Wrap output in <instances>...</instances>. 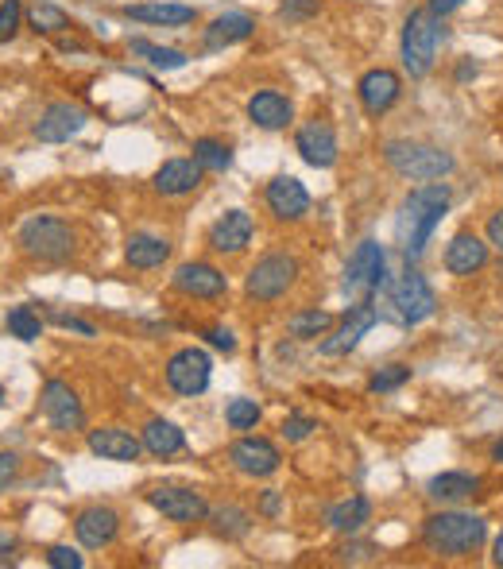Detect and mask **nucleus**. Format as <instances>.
<instances>
[{
	"label": "nucleus",
	"mask_w": 503,
	"mask_h": 569,
	"mask_svg": "<svg viewBox=\"0 0 503 569\" xmlns=\"http://www.w3.org/2000/svg\"><path fill=\"white\" fill-rule=\"evenodd\" d=\"M488 539V523L469 511H438L422 523V542L438 558H473Z\"/></svg>",
	"instance_id": "2"
},
{
	"label": "nucleus",
	"mask_w": 503,
	"mask_h": 569,
	"mask_svg": "<svg viewBox=\"0 0 503 569\" xmlns=\"http://www.w3.org/2000/svg\"><path fill=\"white\" fill-rule=\"evenodd\" d=\"M376 322H380V310H376L368 299L349 306L341 330L322 341V357H345V353H353L356 345H360V337H368V330H372Z\"/></svg>",
	"instance_id": "12"
},
{
	"label": "nucleus",
	"mask_w": 503,
	"mask_h": 569,
	"mask_svg": "<svg viewBox=\"0 0 503 569\" xmlns=\"http://www.w3.org/2000/svg\"><path fill=\"white\" fill-rule=\"evenodd\" d=\"M399 93H403V82H399V74L395 70H368L360 82H356V97H360V105H364V113L368 117H384L387 109L399 101Z\"/></svg>",
	"instance_id": "15"
},
{
	"label": "nucleus",
	"mask_w": 503,
	"mask_h": 569,
	"mask_svg": "<svg viewBox=\"0 0 503 569\" xmlns=\"http://www.w3.org/2000/svg\"><path fill=\"white\" fill-rule=\"evenodd\" d=\"M252 233H256V225H252V217L244 210H229V213H221L213 225H209V248L213 252H244V244L252 240Z\"/></svg>",
	"instance_id": "21"
},
{
	"label": "nucleus",
	"mask_w": 503,
	"mask_h": 569,
	"mask_svg": "<svg viewBox=\"0 0 503 569\" xmlns=\"http://www.w3.org/2000/svg\"><path fill=\"white\" fill-rule=\"evenodd\" d=\"M372 519V504L364 500V496H349V500H341V504H333L326 515V523L337 531V535H356L364 523Z\"/></svg>",
	"instance_id": "29"
},
{
	"label": "nucleus",
	"mask_w": 503,
	"mask_h": 569,
	"mask_svg": "<svg viewBox=\"0 0 503 569\" xmlns=\"http://www.w3.org/2000/svg\"><path fill=\"white\" fill-rule=\"evenodd\" d=\"M124 12L140 24H159V28H186L198 20V8L190 4H128Z\"/></svg>",
	"instance_id": "25"
},
{
	"label": "nucleus",
	"mask_w": 503,
	"mask_h": 569,
	"mask_svg": "<svg viewBox=\"0 0 503 569\" xmlns=\"http://www.w3.org/2000/svg\"><path fill=\"white\" fill-rule=\"evenodd\" d=\"M387 310L395 314V322H403V326H418V322L434 318V310H438V295H434V287L426 283V275L407 271L395 287H387Z\"/></svg>",
	"instance_id": "6"
},
{
	"label": "nucleus",
	"mask_w": 503,
	"mask_h": 569,
	"mask_svg": "<svg viewBox=\"0 0 503 569\" xmlns=\"http://www.w3.org/2000/svg\"><path fill=\"white\" fill-rule=\"evenodd\" d=\"M461 4H465V0H430V4H426V8H430V12H434V16H438V20H442V16H449V12H457V8H461Z\"/></svg>",
	"instance_id": "48"
},
{
	"label": "nucleus",
	"mask_w": 503,
	"mask_h": 569,
	"mask_svg": "<svg viewBox=\"0 0 503 569\" xmlns=\"http://www.w3.org/2000/svg\"><path fill=\"white\" fill-rule=\"evenodd\" d=\"M291 117H295V105H291V97H283L279 90H260L248 97V120L256 128H264V132L287 128Z\"/></svg>",
	"instance_id": "22"
},
{
	"label": "nucleus",
	"mask_w": 503,
	"mask_h": 569,
	"mask_svg": "<svg viewBox=\"0 0 503 569\" xmlns=\"http://www.w3.org/2000/svg\"><path fill=\"white\" fill-rule=\"evenodd\" d=\"M206 341L213 345V349H221V353H233V349H237V337H233L229 330H221V326L206 330Z\"/></svg>",
	"instance_id": "44"
},
{
	"label": "nucleus",
	"mask_w": 503,
	"mask_h": 569,
	"mask_svg": "<svg viewBox=\"0 0 503 569\" xmlns=\"http://www.w3.org/2000/svg\"><path fill=\"white\" fill-rule=\"evenodd\" d=\"M128 47H132V55H140V59L155 66V70H182L186 66V55L175 51V47H159V43H151V39H128Z\"/></svg>",
	"instance_id": "32"
},
{
	"label": "nucleus",
	"mask_w": 503,
	"mask_h": 569,
	"mask_svg": "<svg viewBox=\"0 0 503 569\" xmlns=\"http://www.w3.org/2000/svg\"><path fill=\"white\" fill-rule=\"evenodd\" d=\"M148 504L163 519H171V523H202L209 515V504L202 492H194V488H178V484H163V488H151L148 492Z\"/></svg>",
	"instance_id": "9"
},
{
	"label": "nucleus",
	"mask_w": 503,
	"mask_h": 569,
	"mask_svg": "<svg viewBox=\"0 0 503 569\" xmlns=\"http://www.w3.org/2000/svg\"><path fill=\"white\" fill-rule=\"evenodd\" d=\"M4 330L12 337H20V341H39L43 337V322H39V314L31 306H12L8 318H4Z\"/></svg>",
	"instance_id": "35"
},
{
	"label": "nucleus",
	"mask_w": 503,
	"mask_h": 569,
	"mask_svg": "<svg viewBox=\"0 0 503 569\" xmlns=\"http://www.w3.org/2000/svg\"><path fill=\"white\" fill-rule=\"evenodd\" d=\"M267 210L275 213L279 221H298L310 210V194L295 175H275L267 182Z\"/></svg>",
	"instance_id": "18"
},
{
	"label": "nucleus",
	"mask_w": 503,
	"mask_h": 569,
	"mask_svg": "<svg viewBox=\"0 0 503 569\" xmlns=\"http://www.w3.org/2000/svg\"><path fill=\"white\" fill-rule=\"evenodd\" d=\"M372 554H376L372 542H353V546H345V550L337 554V562H368Z\"/></svg>",
	"instance_id": "42"
},
{
	"label": "nucleus",
	"mask_w": 503,
	"mask_h": 569,
	"mask_svg": "<svg viewBox=\"0 0 503 569\" xmlns=\"http://www.w3.org/2000/svg\"><path fill=\"white\" fill-rule=\"evenodd\" d=\"M144 450H148L151 457H175V453L186 450V434L178 430L175 422L151 419L148 426H144Z\"/></svg>",
	"instance_id": "28"
},
{
	"label": "nucleus",
	"mask_w": 503,
	"mask_h": 569,
	"mask_svg": "<svg viewBox=\"0 0 503 569\" xmlns=\"http://www.w3.org/2000/svg\"><path fill=\"white\" fill-rule=\"evenodd\" d=\"M488 264V244L473 233H457V237L445 244V268L453 275H473Z\"/></svg>",
	"instance_id": "24"
},
{
	"label": "nucleus",
	"mask_w": 503,
	"mask_h": 569,
	"mask_svg": "<svg viewBox=\"0 0 503 569\" xmlns=\"http://www.w3.org/2000/svg\"><path fill=\"white\" fill-rule=\"evenodd\" d=\"M492 562H496V566H503V535L496 539V554H492Z\"/></svg>",
	"instance_id": "51"
},
{
	"label": "nucleus",
	"mask_w": 503,
	"mask_h": 569,
	"mask_svg": "<svg viewBox=\"0 0 503 569\" xmlns=\"http://www.w3.org/2000/svg\"><path fill=\"white\" fill-rule=\"evenodd\" d=\"M384 163L411 182H438L453 175V155L422 140H387L384 144Z\"/></svg>",
	"instance_id": "3"
},
{
	"label": "nucleus",
	"mask_w": 503,
	"mask_h": 569,
	"mask_svg": "<svg viewBox=\"0 0 503 569\" xmlns=\"http://www.w3.org/2000/svg\"><path fill=\"white\" fill-rule=\"evenodd\" d=\"M39 403H43L47 422H51L59 434H74V430H82V426H86L82 399L74 395L70 384H62V380H47V384H43V395H39Z\"/></svg>",
	"instance_id": "10"
},
{
	"label": "nucleus",
	"mask_w": 503,
	"mask_h": 569,
	"mask_svg": "<svg viewBox=\"0 0 503 569\" xmlns=\"http://www.w3.org/2000/svg\"><path fill=\"white\" fill-rule=\"evenodd\" d=\"M318 12V0H287L283 8H279V16H287V20H298V16H314Z\"/></svg>",
	"instance_id": "43"
},
{
	"label": "nucleus",
	"mask_w": 503,
	"mask_h": 569,
	"mask_svg": "<svg viewBox=\"0 0 503 569\" xmlns=\"http://www.w3.org/2000/svg\"><path fill=\"white\" fill-rule=\"evenodd\" d=\"M260 508H264V515H275V511H279V492H264V504H260Z\"/></svg>",
	"instance_id": "49"
},
{
	"label": "nucleus",
	"mask_w": 503,
	"mask_h": 569,
	"mask_svg": "<svg viewBox=\"0 0 503 569\" xmlns=\"http://www.w3.org/2000/svg\"><path fill=\"white\" fill-rule=\"evenodd\" d=\"M314 430H318V422L306 419V415H291V419H283V438H287V442H306Z\"/></svg>",
	"instance_id": "40"
},
{
	"label": "nucleus",
	"mask_w": 503,
	"mask_h": 569,
	"mask_svg": "<svg viewBox=\"0 0 503 569\" xmlns=\"http://www.w3.org/2000/svg\"><path fill=\"white\" fill-rule=\"evenodd\" d=\"M20 28H24V0H4L0 4V43H12Z\"/></svg>",
	"instance_id": "38"
},
{
	"label": "nucleus",
	"mask_w": 503,
	"mask_h": 569,
	"mask_svg": "<svg viewBox=\"0 0 503 569\" xmlns=\"http://www.w3.org/2000/svg\"><path fill=\"white\" fill-rule=\"evenodd\" d=\"M445 210H449V186H445L442 179L422 182V186H415V190L403 198L395 233H399V244H403V252H407L411 260H418V256L426 252L434 229L442 225Z\"/></svg>",
	"instance_id": "1"
},
{
	"label": "nucleus",
	"mask_w": 503,
	"mask_h": 569,
	"mask_svg": "<svg viewBox=\"0 0 503 569\" xmlns=\"http://www.w3.org/2000/svg\"><path fill=\"white\" fill-rule=\"evenodd\" d=\"M194 159H198L202 171H229L233 167V148L202 136V140H194Z\"/></svg>",
	"instance_id": "33"
},
{
	"label": "nucleus",
	"mask_w": 503,
	"mask_h": 569,
	"mask_svg": "<svg viewBox=\"0 0 503 569\" xmlns=\"http://www.w3.org/2000/svg\"><path fill=\"white\" fill-rule=\"evenodd\" d=\"M198 182H202L198 159H167V163L155 171V190H159L163 198H182V194L198 190Z\"/></svg>",
	"instance_id": "23"
},
{
	"label": "nucleus",
	"mask_w": 503,
	"mask_h": 569,
	"mask_svg": "<svg viewBox=\"0 0 503 569\" xmlns=\"http://www.w3.org/2000/svg\"><path fill=\"white\" fill-rule=\"evenodd\" d=\"M171 283H175V291H182L186 299H221V295L229 291L225 271H217L213 264H202V260L182 264Z\"/></svg>",
	"instance_id": "17"
},
{
	"label": "nucleus",
	"mask_w": 503,
	"mask_h": 569,
	"mask_svg": "<svg viewBox=\"0 0 503 569\" xmlns=\"http://www.w3.org/2000/svg\"><path fill=\"white\" fill-rule=\"evenodd\" d=\"M295 151L310 167H318V171L333 167L337 163V132H333V124H326V120H306L295 132Z\"/></svg>",
	"instance_id": "14"
},
{
	"label": "nucleus",
	"mask_w": 503,
	"mask_h": 569,
	"mask_svg": "<svg viewBox=\"0 0 503 569\" xmlns=\"http://www.w3.org/2000/svg\"><path fill=\"white\" fill-rule=\"evenodd\" d=\"M20 473V457L16 453H0V488H8Z\"/></svg>",
	"instance_id": "45"
},
{
	"label": "nucleus",
	"mask_w": 503,
	"mask_h": 569,
	"mask_svg": "<svg viewBox=\"0 0 503 569\" xmlns=\"http://www.w3.org/2000/svg\"><path fill=\"white\" fill-rule=\"evenodd\" d=\"M295 279H298L295 256H287V252H271V256H264L256 268L248 271L244 291H248V299H256V302H275L295 287Z\"/></svg>",
	"instance_id": "7"
},
{
	"label": "nucleus",
	"mask_w": 503,
	"mask_h": 569,
	"mask_svg": "<svg viewBox=\"0 0 503 569\" xmlns=\"http://www.w3.org/2000/svg\"><path fill=\"white\" fill-rule=\"evenodd\" d=\"M47 566L55 569H82V554L74 546H51L47 550Z\"/></svg>",
	"instance_id": "41"
},
{
	"label": "nucleus",
	"mask_w": 503,
	"mask_h": 569,
	"mask_svg": "<svg viewBox=\"0 0 503 569\" xmlns=\"http://www.w3.org/2000/svg\"><path fill=\"white\" fill-rule=\"evenodd\" d=\"M86 128V113L70 101H55L43 109V117L35 120V140L43 144H66L70 136H78Z\"/></svg>",
	"instance_id": "16"
},
{
	"label": "nucleus",
	"mask_w": 503,
	"mask_h": 569,
	"mask_svg": "<svg viewBox=\"0 0 503 569\" xmlns=\"http://www.w3.org/2000/svg\"><path fill=\"white\" fill-rule=\"evenodd\" d=\"M28 28L39 31V35H62V31H70V16L62 12L59 4H51V0H35L28 8Z\"/></svg>",
	"instance_id": "31"
},
{
	"label": "nucleus",
	"mask_w": 503,
	"mask_h": 569,
	"mask_svg": "<svg viewBox=\"0 0 503 569\" xmlns=\"http://www.w3.org/2000/svg\"><path fill=\"white\" fill-rule=\"evenodd\" d=\"M124 260L140 271L163 268L171 260V244L163 237H155V233H132L128 244H124Z\"/></svg>",
	"instance_id": "26"
},
{
	"label": "nucleus",
	"mask_w": 503,
	"mask_h": 569,
	"mask_svg": "<svg viewBox=\"0 0 503 569\" xmlns=\"http://www.w3.org/2000/svg\"><path fill=\"white\" fill-rule=\"evenodd\" d=\"M329 326H333V314H329V310H298V314H291V322H287L291 337H298V341L322 337Z\"/></svg>",
	"instance_id": "34"
},
{
	"label": "nucleus",
	"mask_w": 503,
	"mask_h": 569,
	"mask_svg": "<svg viewBox=\"0 0 503 569\" xmlns=\"http://www.w3.org/2000/svg\"><path fill=\"white\" fill-rule=\"evenodd\" d=\"M225 422H229L233 430H252V426L260 422V403H256V399H233V403L225 407Z\"/></svg>",
	"instance_id": "37"
},
{
	"label": "nucleus",
	"mask_w": 503,
	"mask_h": 569,
	"mask_svg": "<svg viewBox=\"0 0 503 569\" xmlns=\"http://www.w3.org/2000/svg\"><path fill=\"white\" fill-rule=\"evenodd\" d=\"M55 322H59L62 330H78L82 337H93V326L82 322V318H70V314H55Z\"/></svg>",
	"instance_id": "46"
},
{
	"label": "nucleus",
	"mask_w": 503,
	"mask_h": 569,
	"mask_svg": "<svg viewBox=\"0 0 503 569\" xmlns=\"http://www.w3.org/2000/svg\"><path fill=\"white\" fill-rule=\"evenodd\" d=\"M229 461L244 477H271L283 465V453L267 438H240V442L229 446Z\"/></svg>",
	"instance_id": "13"
},
{
	"label": "nucleus",
	"mask_w": 503,
	"mask_h": 569,
	"mask_svg": "<svg viewBox=\"0 0 503 569\" xmlns=\"http://www.w3.org/2000/svg\"><path fill=\"white\" fill-rule=\"evenodd\" d=\"M476 74V62H461V70H457V78L465 82V78H473Z\"/></svg>",
	"instance_id": "50"
},
{
	"label": "nucleus",
	"mask_w": 503,
	"mask_h": 569,
	"mask_svg": "<svg viewBox=\"0 0 503 569\" xmlns=\"http://www.w3.org/2000/svg\"><path fill=\"white\" fill-rule=\"evenodd\" d=\"M209 372H213V360L206 349H178L167 360V384L178 395H202L209 388Z\"/></svg>",
	"instance_id": "11"
},
{
	"label": "nucleus",
	"mask_w": 503,
	"mask_h": 569,
	"mask_svg": "<svg viewBox=\"0 0 503 569\" xmlns=\"http://www.w3.org/2000/svg\"><path fill=\"white\" fill-rule=\"evenodd\" d=\"M117 531H120V515L113 508H101V504L78 511V519H74V535H78V542L86 550L109 546V542L117 539Z\"/></svg>",
	"instance_id": "19"
},
{
	"label": "nucleus",
	"mask_w": 503,
	"mask_h": 569,
	"mask_svg": "<svg viewBox=\"0 0 503 569\" xmlns=\"http://www.w3.org/2000/svg\"><path fill=\"white\" fill-rule=\"evenodd\" d=\"M488 240L503 252V210H496L492 217H488Z\"/></svg>",
	"instance_id": "47"
},
{
	"label": "nucleus",
	"mask_w": 503,
	"mask_h": 569,
	"mask_svg": "<svg viewBox=\"0 0 503 569\" xmlns=\"http://www.w3.org/2000/svg\"><path fill=\"white\" fill-rule=\"evenodd\" d=\"M20 248L31 260L62 264V260L74 256V229L62 217H28L20 225Z\"/></svg>",
	"instance_id": "5"
},
{
	"label": "nucleus",
	"mask_w": 503,
	"mask_h": 569,
	"mask_svg": "<svg viewBox=\"0 0 503 569\" xmlns=\"http://www.w3.org/2000/svg\"><path fill=\"white\" fill-rule=\"evenodd\" d=\"M209 519H213V531L225 535V539H240V535H248V527H252V515L240 508H217V511H209Z\"/></svg>",
	"instance_id": "36"
},
{
	"label": "nucleus",
	"mask_w": 503,
	"mask_h": 569,
	"mask_svg": "<svg viewBox=\"0 0 503 569\" xmlns=\"http://www.w3.org/2000/svg\"><path fill=\"white\" fill-rule=\"evenodd\" d=\"M476 488H480V480L469 477V473H442V477L430 480V496L438 504H461V500L473 496Z\"/></svg>",
	"instance_id": "30"
},
{
	"label": "nucleus",
	"mask_w": 503,
	"mask_h": 569,
	"mask_svg": "<svg viewBox=\"0 0 503 569\" xmlns=\"http://www.w3.org/2000/svg\"><path fill=\"white\" fill-rule=\"evenodd\" d=\"M492 457H496V461H503V442H496V450H492Z\"/></svg>",
	"instance_id": "52"
},
{
	"label": "nucleus",
	"mask_w": 503,
	"mask_h": 569,
	"mask_svg": "<svg viewBox=\"0 0 503 569\" xmlns=\"http://www.w3.org/2000/svg\"><path fill=\"white\" fill-rule=\"evenodd\" d=\"M411 380V368L407 364H387V368H380L372 380H368V391H395L403 388Z\"/></svg>",
	"instance_id": "39"
},
{
	"label": "nucleus",
	"mask_w": 503,
	"mask_h": 569,
	"mask_svg": "<svg viewBox=\"0 0 503 569\" xmlns=\"http://www.w3.org/2000/svg\"><path fill=\"white\" fill-rule=\"evenodd\" d=\"M0 403H4V388H0Z\"/></svg>",
	"instance_id": "53"
},
{
	"label": "nucleus",
	"mask_w": 503,
	"mask_h": 569,
	"mask_svg": "<svg viewBox=\"0 0 503 569\" xmlns=\"http://www.w3.org/2000/svg\"><path fill=\"white\" fill-rule=\"evenodd\" d=\"M387 256H384V244H376V240H360L356 244V252L349 256V264H345V295H372V291H380L387 279Z\"/></svg>",
	"instance_id": "8"
},
{
	"label": "nucleus",
	"mask_w": 503,
	"mask_h": 569,
	"mask_svg": "<svg viewBox=\"0 0 503 569\" xmlns=\"http://www.w3.org/2000/svg\"><path fill=\"white\" fill-rule=\"evenodd\" d=\"M252 31H256V20L248 12H225V16H217L206 28V47L209 51L233 47V43H244Z\"/></svg>",
	"instance_id": "27"
},
{
	"label": "nucleus",
	"mask_w": 503,
	"mask_h": 569,
	"mask_svg": "<svg viewBox=\"0 0 503 569\" xmlns=\"http://www.w3.org/2000/svg\"><path fill=\"white\" fill-rule=\"evenodd\" d=\"M438 39H442V20L430 8H415L403 20V66L411 78H426L434 70V55H438Z\"/></svg>",
	"instance_id": "4"
},
{
	"label": "nucleus",
	"mask_w": 503,
	"mask_h": 569,
	"mask_svg": "<svg viewBox=\"0 0 503 569\" xmlns=\"http://www.w3.org/2000/svg\"><path fill=\"white\" fill-rule=\"evenodd\" d=\"M89 453H97L101 461H136L144 453V438L120 426H97L89 430Z\"/></svg>",
	"instance_id": "20"
}]
</instances>
